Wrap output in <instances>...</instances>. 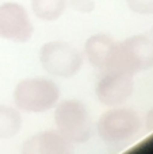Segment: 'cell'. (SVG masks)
I'll use <instances>...</instances> for the list:
<instances>
[{
  "mask_svg": "<svg viewBox=\"0 0 153 154\" xmlns=\"http://www.w3.org/2000/svg\"><path fill=\"white\" fill-rule=\"evenodd\" d=\"M23 127L22 112L15 106L0 104V139H11Z\"/></svg>",
  "mask_w": 153,
  "mask_h": 154,
  "instance_id": "30bf717a",
  "label": "cell"
},
{
  "mask_svg": "<svg viewBox=\"0 0 153 154\" xmlns=\"http://www.w3.org/2000/svg\"><path fill=\"white\" fill-rule=\"evenodd\" d=\"M126 5L137 15H153V0H126Z\"/></svg>",
  "mask_w": 153,
  "mask_h": 154,
  "instance_id": "7c38bea8",
  "label": "cell"
},
{
  "mask_svg": "<svg viewBox=\"0 0 153 154\" xmlns=\"http://www.w3.org/2000/svg\"><path fill=\"white\" fill-rule=\"evenodd\" d=\"M61 91L49 77H26L14 88V106L23 114H45L60 101Z\"/></svg>",
  "mask_w": 153,
  "mask_h": 154,
  "instance_id": "6da1fadb",
  "label": "cell"
},
{
  "mask_svg": "<svg viewBox=\"0 0 153 154\" xmlns=\"http://www.w3.org/2000/svg\"><path fill=\"white\" fill-rule=\"evenodd\" d=\"M68 7V0H31V11L38 19L54 22L61 18Z\"/></svg>",
  "mask_w": 153,
  "mask_h": 154,
  "instance_id": "8fae6325",
  "label": "cell"
},
{
  "mask_svg": "<svg viewBox=\"0 0 153 154\" xmlns=\"http://www.w3.org/2000/svg\"><path fill=\"white\" fill-rule=\"evenodd\" d=\"M117 41L110 35L98 32L88 37L83 46V56L87 61L91 64L100 73L107 69L108 61H110L111 53H113L114 45Z\"/></svg>",
  "mask_w": 153,
  "mask_h": 154,
  "instance_id": "9c48e42d",
  "label": "cell"
},
{
  "mask_svg": "<svg viewBox=\"0 0 153 154\" xmlns=\"http://www.w3.org/2000/svg\"><path fill=\"white\" fill-rule=\"evenodd\" d=\"M134 92V79L129 73L102 72L95 84V96L100 104L108 107H121L132 97Z\"/></svg>",
  "mask_w": 153,
  "mask_h": 154,
  "instance_id": "52a82bcc",
  "label": "cell"
},
{
  "mask_svg": "<svg viewBox=\"0 0 153 154\" xmlns=\"http://www.w3.org/2000/svg\"><path fill=\"white\" fill-rule=\"evenodd\" d=\"M145 125H146V130H149V131L153 130V108L148 112V115H146Z\"/></svg>",
  "mask_w": 153,
  "mask_h": 154,
  "instance_id": "5bb4252c",
  "label": "cell"
},
{
  "mask_svg": "<svg viewBox=\"0 0 153 154\" xmlns=\"http://www.w3.org/2000/svg\"><path fill=\"white\" fill-rule=\"evenodd\" d=\"M53 122L56 130L72 143H84L95 133V122L89 107L77 99H65L56 104Z\"/></svg>",
  "mask_w": 153,
  "mask_h": 154,
  "instance_id": "7a4b0ae2",
  "label": "cell"
},
{
  "mask_svg": "<svg viewBox=\"0 0 153 154\" xmlns=\"http://www.w3.org/2000/svg\"><path fill=\"white\" fill-rule=\"evenodd\" d=\"M68 5L80 14H91L95 10V0H69Z\"/></svg>",
  "mask_w": 153,
  "mask_h": 154,
  "instance_id": "4fadbf2b",
  "label": "cell"
},
{
  "mask_svg": "<svg viewBox=\"0 0 153 154\" xmlns=\"http://www.w3.org/2000/svg\"><path fill=\"white\" fill-rule=\"evenodd\" d=\"M20 152L23 154H70L73 153V143L57 130H46L30 135L23 142Z\"/></svg>",
  "mask_w": 153,
  "mask_h": 154,
  "instance_id": "ba28073f",
  "label": "cell"
},
{
  "mask_svg": "<svg viewBox=\"0 0 153 154\" xmlns=\"http://www.w3.org/2000/svg\"><path fill=\"white\" fill-rule=\"evenodd\" d=\"M153 68V38L136 34L114 45L107 69L105 72H122L134 76Z\"/></svg>",
  "mask_w": 153,
  "mask_h": 154,
  "instance_id": "3957f363",
  "label": "cell"
},
{
  "mask_svg": "<svg viewBox=\"0 0 153 154\" xmlns=\"http://www.w3.org/2000/svg\"><path fill=\"white\" fill-rule=\"evenodd\" d=\"M33 24L27 10L18 2L0 4V39L15 43H26L33 38Z\"/></svg>",
  "mask_w": 153,
  "mask_h": 154,
  "instance_id": "8992f818",
  "label": "cell"
},
{
  "mask_svg": "<svg viewBox=\"0 0 153 154\" xmlns=\"http://www.w3.org/2000/svg\"><path fill=\"white\" fill-rule=\"evenodd\" d=\"M142 128L140 115L132 108L111 107L99 116L95 131L106 145L121 146L134 141Z\"/></svg>",
  "mask_w": 153,
  "mask_h": 154,
  "instance_id": "277c9868",
  "label": "cell"
},
{
  "mask_svg": "<svg viewBox=\"0 0 153 154\" xmlns=\"http://www.w3.org/2000/svg\"><path fill=\"white\" fill-rule=\"evenodd\" d=\"M38 60L48 75L60 79H72L84 64L83 51L65 41H50L41 46Z\"/></svg>",
  "mask_w": 153,
  "mask_h": 154,
  "instance_id": "5b68a950",
  "label": "cell"
}]
</instances>
